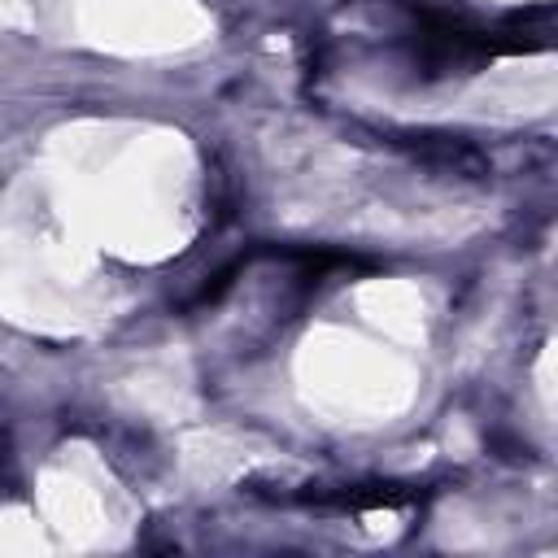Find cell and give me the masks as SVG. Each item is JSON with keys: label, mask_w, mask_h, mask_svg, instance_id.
<instances>
[{"label": "cell", "mask_w": 558, "mask_h": 558, "mask_svg": "<svg viewBox=\"0 0 558 558\" xmlns=\"http://www.w3.org/2000/svg\"><path fill=\"white\" fill-rule=\"evenodd\" d=\"M410 44H414V65L423 70V78H449L458 70H480L484 61L497 57L493 31H480V26H471L458 13L436 9V4L414 9Z\"/></svg>", "instance_id": "cell-1"}, {"label": "cell", "mask_w": 558, "mask_h": 558, "mask_svg": "<svg viewBox=\"0 0 558 558\" xmlns=\"http://www.w3.org/2000/svg\"><path fill=\"white\" fill-rule=\"evenodd\" d=\"M392 144H401V148H405L414 161H423V166H436V170H449V174H471V179H480V174L488 170L484 153H480L475 144L458 140V135L410 131V135H397Z\"/></svg>", "instance_id": "cell-2"}, {"label": "cell", "mask_w": 558, "mask_h": 558, "mask_svg": "<svg viewBox=\"0 0 558 558\" xmlns=\"http://www.w3.org/2000/svg\"><path fill=\"white\" fill-rule=\"evenodd\" d=\"M296 497L310 506H327V510H401L418 493L401 484H344V488H318V493H296Z\"/></svg>", "instance_id": "cell-3"}, {"label": "cell", "mask_w": 558, "mask_h": 558, "mask_svg": "<svg viewBox=\"0 0 558 558\" xmlns=\"http://www.w3.org/2000/svg\"><path fill=\"white\" fill-rule=\"evenodd\" d=\"M9 475H13V458H9V445L0 436V480H9Z\"/></svg>", "instance_id": "cell-4"}]
</instances>
